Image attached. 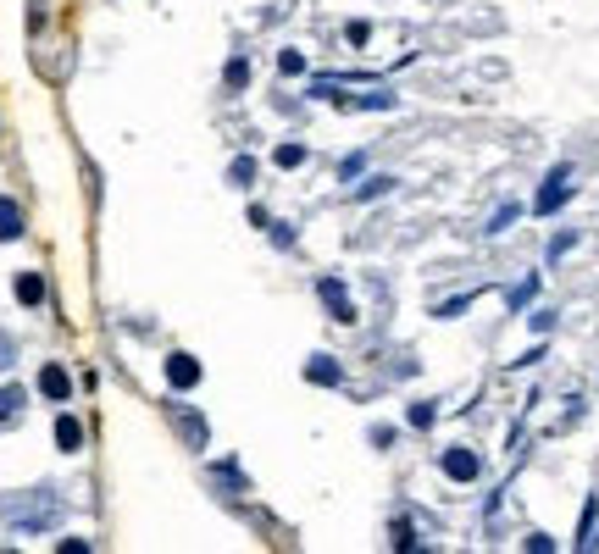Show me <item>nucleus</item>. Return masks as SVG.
<instances>
[{
  "label": "nucleus",
  "instance_id": "16",
  "mask_svg": "<svg viewBox=\"0 0 599 554\" xmlns=\"http://www.w3.org/2000/svg\"><path fill=\"white\" fill-rule=\"evenodd\" d=\"M411 427H433V405H417L411 410Z\"/></svg>",
  "mask_w": 599,
  "mask_h": 554
},
{
  "label": "nucleus",
  "instance_id": "14",
  "mask_svg": "<svg viewBox=\"0 0 599 554\" xmlns=\"http://www.w3.org/2000/svg\"><path fill=\"white\" fill-rule=\"evenodd\" d=\"M17 405H23V388H0V416H17Z\"/></svg>",
  "mask_w": 599,
  "mask_h": 554
},
{
  "label": "nucleus",
  "instance_id": "8",
  "mask_svg": "<svg viewBox=\"0 0 599 554\" xmlns=\"http://www.w3.org/2000/svg\"><path fill=\"white\" fill-rule=\"evenodd\" d=\"M0 239H23V205L0 194Z\"/></svg>",
  "mask_w": 599,
  "mask_h": 554
},
{
  "label": "nucleus",
  "instance_id": "1",
  "mask_svg": "<svg viewBox=\"0 0 599 554\" xmlns=\"http://www.w3.org/2000/svg\"><path fill=\"white\" fill-rule=\"evenodd\" d=\"M566 200H572V167H555V172L544 178L539 200H532V211H539V217H555V211H561Z\"/></svg>",
  "mask_w": 599,
  "mask_h": 554
},
{
  "label": "nucleus",
  "instance_id": "5",
  "mask_svg": "<svg viewBox=\"0 0 599 554\" xmlns=\"http://www.w3.org/2000/svg\"><path fill=\"white\" fill-rule=\"evenodd\" d=\"M305 377H311V383H322V388H339V383H345V372H339V361H333V355H311Z\"/></svg>",
  "mask_w": 599,
  "mask_h": 554
},
{
  "label": "nucleus",
  "instance_id": "11",
  "mask_svg": "<svg viewBox=\"0 0 599 554\" xmlns=\"http://www.w3.org/2000/svg\"><path fill=\"white\" fill-rule=\"evenodd\" d=\"M228 178H233L239 189H250V178H255V161H250V156H239V161L228 167Z\"/></svg>",
  "mask_w": 599,
  "mask_h": 554
},
{
  "label": "nucleus",
  "instance_id": "15",
  "mask_svg": "<svg viewBox=\"0 0 599 554\" xmlns=\"http://www.w3.org/2000/svg\"><path fill=\"white\" fill-rule=\"evenodd\" d=\"M511 217H516V205H505V211H494V222H489V233H505V228H511Z\"/></svg>",
  "mask_w": 599,
  "mask_h": 554
},
{
  "label": "nucleus",
  "instance_id": "4",
  "mask_svg": "<svg viewBox=\"0 0 599 554\" xmlns=\"http://www.w3.org/2000/svg\"><path fill=\"white\" fill-rule=\"evenodd\" d=\"M167 383L172 388H194L200 383V361L194 355H167Z\"/></svg>",
  "mask_w": 599,
  "mask_h": 554
},
{
  "label": "nucleus",
  "instance_id": "13",
  "mask_svg": "<svg viewBox=\"0 0 599 554\" xmlns=\"http://www.w3.org/2000/svg\"><path fill=\"white\" fill-rule=\"evenodd\" d=\"M532 294H539V277H527V283H522V289H511V305H516V311H522V305H527V300H532Z\"/></svg>",
  "mask_w": 599,
  "mask_h": 554
},
{
  "label": "nucleus",
  "instance_id": "12",
  "mask_svg": "<svg viewBox=\"0 0 599 554\" xmlns=\"http://www.w3.org/2000/svg\"><path fill=\"white\" fill-rule=\"evenodd\" d=\"M273 161H278V167H300V161H305V145H278Z\"/></svg>",
  "mask_w": 599,
  "mask_h": 554
},
{
  "label": "nucleus",
  "instance_id": "18",
  "mask_svg": "<svg viewBox=\"0 0 599 554\" xmlns=\"http://www.w3.org/2000/svg\"><path fill=\"white\" fill-rule=\"evenodd\" d=\"M0 366H12V338H0Z\"/></svg>",
  "mask_w": 599,
  "mask_h": 554
},
{
  "label": "nucleus",
  "instance_id": "6",
  "mask_svg": "<svg viewBox=\"0 0 599 554\" xmlns=\"http://www.w3.org/2000/svg\"><path fill=\"white\" fill-rule=\"evenodd\" d=\"M56 444L67 455H78L84 449V427H78V416H56Z\"/></svg>",
  "mask_w": 599,
  "mask_h": 554
},
{
  "label": "nucleus",
  "instance_id": "7",
  "mask_svg": "<svg viewBox=\"0 0 599 554\" xmlns=\"http://www.w3.org/2000/svg\"><path fill=\"white\" fill-rule=\"evenodd\" d=\"M39 394H45V399H67V394H73V377H67L61 366H45V372H39Z\"/></svg>",
  "mask_w": 599,
  "mask_h": 554
},
{
  "label": "nucleus",
  "instance_id": "2",
  "mask_svg": "<svg viewBox=\"0 0 599 554\" xmlns=\"http://www.w3.org/2000/svg\"><path fill=\"white\" fill-rule=\"evenodd\" d=\"M316 294H322V305H327V316H333V322H356V305H350V294H345L339 277H322Z\"/></svg>",
  "mask_w": 599,
  "mask_h": 554
},
{
  "label": "nucleus",
  "instance_id": "9",
  "mask_svg": "<svg viewBox=\"0 0 599 554\" xmlns=\"http://www.w3.org/2000/svg\"><path fill=\"white\" fill-rule=\"evenodd\" d=\"M17 300H23V305H39V300H45V277H39V272H23V277H17Z\"/></svg>",
  "mask_w": 599,
  "mask_h": 554
},
{
  "label": "nucleus",
  "instance_id": "17",
  "mask_svg": "<svg viewBox=\"0 0 599 554\" xmlns=\"http://www.w3.org/2000/svg\"><path fill=\"white\" fill-rule=\"evenodd\" d=\"M383 189H394V178H372V183L361 189V200H372V194H383Z\"/></svg>",
  "mask_w": 599,
  "mask_h": 554
},
{
  "label": "nucleus",
  "instance_id": "10",
  "mask_svg": "<svg viewBox=\"0 0 599 554\" xmlns=\"http://www.w3.org/2000/svg\"><path fill=\"white\" fill-rule=\"evenodd\" d=\"M222 78H228V89H244V84H250V61H244V56H233Z\"/></svg>",
  "mask_w": 599,
  "mask_h": 554
},
{
  "label": "nucleus",
  "instance_id": "3",
  "mask_svg": "<svg viewBox=\"0 0 599 554\" xmlns=\"http://www.w3.org/2000/svg\"><path fill=\"white\" fill-rule=\"evenodd\" d=\"M439 466H444V477H449V482H472V477L483 471V460H478L472 449H444V460H439Z\"/></svg>",
  "mask_w": 599,
  "mask_h": 554
}]
</instances>
